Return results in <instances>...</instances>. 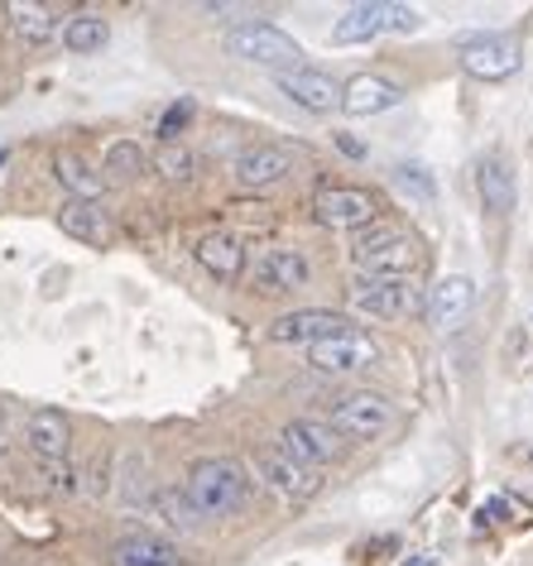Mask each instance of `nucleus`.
I'll return each mask as SVG.
<instances>
[{
    "instance_id": "9d476101",
    "label": "nucleus",
    "mask_w": 533,
    "mask_h": 566,
    "mask_svg": "<svg viewBox=\"0 0 533 566\" xmlns=\"http://www.w3.org/2000/svg\"><path fill=\"white\" fill-rule=\"evenodd\" d=\"M279 92L289 96L293 106L313 111V116H327L332 106H342V82L332 73H317V67H293V73H279Z\"/></svg>"
},
{
    "instance_id": "20e7f679",
    "label": "nucleus",
    "mask_w": 533,
    "mask_h": 566,
    "mask_svg": "<svg viewBox=\"0 0 533 566\" xmlns=\"http://www.w3.org/2000/svg\"><path fill=\"white\" fill-rule=\"evenodd\" d=\"M457 59H461V67H467L471 77L504 82V77L519 73V63H524V49H519L514 34H471V39H461Z\"/></svg>"
},
{
    "instance_id": "aec40b11",
    "label": "nucleus",
    "mask_w": 533,
    "mask_h": 566,
    "mask_svg": "<svg viewBox=\"0 0 533 566\" xmlns=\"http://www.w3.org/2000/svg\"><path fill=\"white\" fill-rule=\"evenodd\" d=\"M24 437H30V451L39 461H63L73 428H67V418L59 408H39V413H30V422H24Z\"/></svg>"
},
{
    "instance_id": "412c9836",
    "label": "nucleus",
    "mask_w": 533,
    "mask_h": 566,
    "mask_svg": "<svg viewBox=\"0 0 533 566\" xmlns=\"http://www.w3.org/2000/svg\"><path fill=\"white\" fill-rule=\"evenodd\" d=\"M111 557H116V566H184L178 547L154 533H125L121 543L111 547Z\"/></svg>"
},
{
    "instance_id": "c756f323",
    "label": "nucleus",
    "mask_w": 533,
    "mask_h": 566,
    "mask_svg": "<svg viewBox=\"0 0 533 566\" xmlns=\"http://www.w3.org/2000/svg\"><path fill=\"white\" fill-rule=\"evenodd\" d=\"M418 24H424V15H418L414 6H385V30H395V34H418Z\"/></svg>"
},
{
    "instance_id": "f257e3e1",
    "label": "nucleus",
    "mask_w": 533,
    "mask_h": 566,
    "mask_svg": "<svg viewBox=\"0 0 533 566\" xmlns=\"http://www.w3.org/2000/svg\"><path fill=\"white\" fill-rule=\"evenodd\" d=\"M184 494L202 518H227V514H236V509H245L250 480H245L241 465L227 461V457H202V461H192Z\"/></svg>"
},
{
    "instance_id": "2f4dec72",
    "label": "nucleus",
    "mask_w": 533,
    "mask_h": 566,
    "mask_svg": "<svg viewBox=\"0 0 533 566\" xmlns=\"http://www.w3.org/2000/svg\"><path fill=\"white\" fill-rule=\"evenodd\" d=\"M336 145H342V149L351 154V159H360V154H366V149H360V145H356V139H351V135H342V139H336Z\"/></svg>"
},
{
    "instance_id": "f3484780",
    "label": "nucleus",
    "mask_w": 533,
    "mask_h": 566,
    "mask_svg": "<svg viewBox=\"0 0 533 566\" xmlns=\"http://www.w3.org/2000/svg\"><path fill=\"white\" fill-rule=\"evenodd\" d=\"M59 226H63V235H73V240H87V245H111L116 240V221L102 211V202H67L59 207Z\"/></svg>"
},
{
    "instance_id": "4be33fe9",
    "label": "nucleus",
    "mask_w": 533,
    "mask_h": 566,
    "mask_svg": "<svg viewBox=\"0 0 533 566\" xmlns=\"http://www.w3.org/2000/svg\"><path fill=\"white\" fill-rule=\"evenodd\" d=\"M53 174H59V182L67 192H73V202H96V197H102V174H96V168L82 159L77 149H59L53 154Z\"/></svg>"
},
{
    "instance_id": "b1692460",
    "label": "nucleus",
    "mask_w": 533,
    "mask_h": 566,
    "mask_svg": "<svg viewBox=\"0 0 533 566\" xmlns=\"http://www.w3.org/2000/svg\"><path fill=\"white\" fill-rule=\"evenodd\" d=\"M106 39H111V30L102 15H73L63 24V49H73V53H102Z\"/></svg>"
},
{
    "instance_id": "0eeeda50",
    "label": "nucleus",
    "mask_w": 533,
    "mask_h": 566,
    "mask_svg": "<svg viewBox=\"0 0 533 566\" xmlns=\"http://www.w3.org/2000/svg\"><path fill=\"white\" fill-rule=\"evenodd\" d=\"M332 432H346V437H360V442H375L395 428V408H389L380 394H346L342 403L332 408Z\"/></svg>"
},
{
    "instance_id": "7ed1b4c3",
    "label": "nucleus",
    "mask_w": 533,
    "mask_h": 566,
    "mask_svg": "<svg viewBox=\"0 0 533 566\" xmlns=\"http://www.w3.org/2000/svg\"><path fill=\"white\" fill-rule=\"evenodd\" d=\"M227 49L236 59L255 63V67H274V73H293L303 67V44L293 34H284L279 24H264V20H245L227 34Z\"/></svg>"
},
{
    "instance_id": "1a4fd4ad",
    "label": "nucleus",
    "mask_w": 533,
    "mask_h": 566,
    "mask_svg": "<svg viewBox=\"0 0 533 566\" xmlns=\"http://www.w3.org/2000/svg\"><path fill=\"white\" fill-rule=\"evenodd\" d=\"M375 360H380V346H375L366 332H346V336H332V342L307 346V365H313V370H322V375L370 370Z\"/></svg>"
},
{
    "instance_id": "423d86ee",
    "label": "nucleus",
    "mask_w": 533,
    "mask_h": 566,
    "mask_svg": "<svg viewBox=\"0 0 533 566\" xmlns=\"http://www.w3.org/2000/svg\"><path fill=\"white\" fill-rule=\"evenodd\" d=\"M317 221L332 226V231H366V226L380 217V202L366 192V188H342V182H332V188L317 192Z\"/></svg>"
},
{
    "instance_id": "9b49d317",
    "label": "nucleus",
    "mask_w": 533,
    "mask_h": 566,
    "mask_svg": "<svg viewBox=\"0 0 533 566\" xmlns=\"http://www.w3.org/2000/svg\"><path fill=\"white\" fill-rule=\"evenodd\" d=\"M284 457H293L307 471H317V465H327L342 457V442H336V432L327 422H313V418H299L284 428Z\"/></svg>"
},
{
    "instance_id": "f8f14e48",
    "label": "nucleus",
    "mask_w": 533,
    "mask_h": 566,
    "mask_svg": "<svg viewBox=\"0 0 533 566\" xmlns=\"http://www.w3.org/2000/svg\"><path fill=\"white\" fill-rule=\"evenodd\" d=\"M255 471H260L264 485H270L274 494H284V500H307V494H317V471H307V465H299L293 457H284V451H274V447L255 451Z\"/></svg>"
},
{
    "instance_id": "c85d7f7f",
    "label": "nucleus",
    "mask_w": 533,
    "mask_h": 566,
    "mask_svg": "<svg viewBox=\"0 0 533 566\" xmlns=\"http://www.w3.org/2000/svg\"><path fill=\"white\" fill-rule=\"evenodd\" d=\"M192 120V102H178V106H168L164 111V120H159V139L164 145H178V135H184V125Z\"/></svg>"
},
{
    "instance_id": "a878e982",
    "label": "nucleus",
    "mask_w": 533,
    "mask_h": 566,
    "mask_svg": "<svg viewBox=\"0 0 533 566\" xmlns=\"http://www.w3.org/2000/svg\"><path fill=\"white\" fill-rule=\"evenodd\" d=\"M154 514H159L168 528H178V533L198 528V509H192L188 494H178V490H159V494H154Z\"/></svg>"
},
{
    "instance_id": "ddd939ff",
    "label": "nucleus",
    "mask_w": 533,
    "mask_h": 566,
    "mask_svg": "<svg viewBox=\"0 0 533 566\" xmlns=\"http://www.w3.org/2000/svg\"><path fill=\"white\" fill-rule=\"evenodd\" d=\"M404 102V87L399 82H389L380 73H360L351 77L342 87V111L346 116H385V111H395Z\"/></svg>"
},
{
    "instance_id": "f03ea898",
    "label": "nucleus",
    "mask_w": 533,
    "mask_h": 566,
    "mask_svg": "<svg viewBox=\"0 0 533 566\" xmlns=\"http://www.w3.org/2000/svg\"><path fill=\"white\" fill-rule=\"evenodd\" d=\"M351 260H356L360 279H414L418 264H424V250H418L414 235L380 226V231H366L351 245Z\"/></svg>"
},
{
    "instance_id": "a211bd4d",
    "label": "nucleus",
    "mask_w": 533,
    "mask_h": 566,
    "mask_svg": "<svg viewBox=\"0 0 533 566\" xmlns=\"http://www.w3.org/2000/svg\"><path fill=\"white\" fill-rule=\"evenodd\" d=\"M475 192H481L490 217H510L514 211V168L504 164L500 154H485V159L475 164Z\"/></svg>"
},
{
    "instance_id": "39448f33",
    "label": "nucleus",
    "mask_w": 533,
    "mask_h": 566,
    "mask_svg": "<svg viewBox=\"0 0 533 566\" xmlns=\"http://www.w3.org/2000/svg\"><path fill=\"white\" fill-rule=\"evenodd\" d=\"M351 307L370 317H409L424 307V293L409 279H356L351 283Z\"/></svg>"
},
{
    "instance_id": "4468645a",
    "label": "nucleus",
    "mask_w": 533,
    "mask_h": 566,
    "mask_svg": "<svg viewBox=\"0 0 533 566\" xmlns=\"http://www.w3.org/2000/svg\"><path fill=\"white\" fill-rule=\"evenodd\" d=\"M250 269H255L260 289H270V293H289V289H303L307 283V260L289 245H264Z\"/></svg>"
},
{
    "instance_id": "bb28decb",
    "label": "nucleus",
    "mask_w": 533,
    "mask_h": 566,
    "mask_svg": "<svg viewBox=\"0 0 533 566\" xmlns=\"http://www.w3.org/2000/svg\"><path fill=\"white\" fill-rule=\"evenodd\" d=\"M106 174L102 178H116V182H135L139 178V168H145V149L130 145V139H116V145L106 149Z\"/></svg>"
},
{
    "instance_id": "5701e85b",
    "label": "nucleus",
    "mask_w": 533,
    "mask_h": 566,
    "mask_svg": "<svg viewBox=\"0 0 533 566\" xmlns=\"http://www.w3.org/2000/svg\"><path fill=\"white\" fill-rule=\"evenodd\" d=\"M375 34H385V6H351L342 20L332 24V44H370Z\"/></svg>"
},
{
    "instance_id": "6e6552de",
    "label": "nucleus",
    "mask_w": 533,
    "mask_h": 566,
    "mask_svg": "<svg viewBox=\"0 0 533 566\" xmlns=\"http://www.w3.org/2000/svg\"><path fill=\"white\" fill-rule=\"evenodd\" d=\"M356 332L346 313H332V307H303V313H289L270 327V342L279 346H317V342H332V336H346Z\"/></svg>"
},
{
    "instance_id": "6ab92c4d",
    "label": "nucleus",
    "mask_w": 533,
    "mask_h": 566,
    "mask_svg": "<svg viewBox=\"0 0 533 566\" xmlns=\"http://www.w3.org/2000/svg\"><path fill=\"white\" fill-rule=\"evenodd\" d=\"M198 264H202L212 279L236 283V279L245 274V250H241V240L227 235V231H207V235L198 240Z\"/></svg>"
},
{
    "instance_id": "393cba45",
    "label": "nucleus",
    "mask_w": 533,
    "mask_h": 566,
    "mask_svg": "<svg viewBox=\"0 0 533 566\" xmlns=\"http://www.w3.org/2000/svg\"><path fill=\"white\" fill-rule=\"evenodd\" d=\"M10 30L20 39H30V44H49L53 34H59V24L44 6H10Z\"/></svg>"
},
{
    "instance_id": "dca6fc26",
    "label": "nucleus",
    "mask_w": 533,
    "mask_h": 566,
    "mask_svg": "<svg viewBox=\"0 0 533 566\" xmlns=\"http://www.w3.org/2000/svg\"><path fill=\"white\" fill-rule=\"evenodd\" d=\"M293 174V154L279 145H250L241 159H236V182L241 188H274Z\"/></svg>"
},
{
    "instance_id": "7c9ffc66",
    "label": "nucleus",
    "mask_w": 533,
    "mask_h": 566,
    "mask_svg": "<svg viewBox=\"0 0 533 566\" xmlns=\"http://www.w3.org/2000/svg\"><path fill=\"white\" fill-rule=\"evenodd\" d=\"M399 566H438V557H432V552H418V557H404Z\"/></svg>"
},
{
    "instance_id": "cd10ccee",
    "label": "nucleus",
    "mask_w": 533,
    "mask_h": 566,
    "mask_svg": "<svg viewBox=\"0 0 533 566\" xmlns=\"http://www.w3.org/2000/svg\"><path fill=\"white\" fill-rule=\"evenodd\" d=\"M154 168H159V178H168V182H188L198 174V159H192L188 145H159L154 149Z\"/></svg>"
},
{
    "instance_id": "2eb2a0df",
    "label": "nucleus",
    "mask_w": 533,
    "mask_h": 566,
    "mask_svg": "<svg viewBox=\"0 0 533 566\" xmlns=\"http://www.w3.org/2000/svg\"><path fill=\"white\" fill-rule=\"evenodd\" d=\"M471 303H475V283L467 274H452V279H442V283H432L428 289V298H424V313L432 327H457L461 317L471 313Z\"/></svg>"
}]
</instances>
